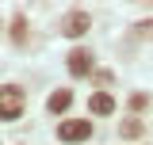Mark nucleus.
<instances>
[{"label": "nucleus", "mask_w": 153, "mask_h": 145, "mask_svg": "<svg viewBox=\"0 0 153 145\" xmlns=\"http://www.w3.org/2000/svg\"><path fill=\"white\" fill-rule=\"evenodd\" d=\"M92 69H96V57H92V50H84V46L69 50V72H73V76H88Z\"/></svg>", "instance_id": "obj_3"}, {"label": "nucleus", "mask_w": 153, "mask_h": 145, "mask_svg": "<svg viewBox=\"0 0 153 145\" xmlns=\"http://www.w3.org/2000/svg\"><path fill=\"white\" fill-rule=\"evenodd\" d=\"M123 138H126V141L142 138V122H138V118H123Z\"/></svg>", "instance_id": "obj_8"}, {"label": "nucleus", "mask_w": 153, "mask_h": 145, "mask_svg": "<svg viewBox=\"0 0 153 145\" xmlns=\"http://www.w3.org/2000/svg\"><path fill=\"white\" fill-rule=\"evenodd\" d=\"M23 103H27V95L19 84H4L0 88V118L4 122H16L19 115H23Z\"/></svg>", "instance_id": "obj_1"}, {"label": "nucleus", "mask_w": 153, "mask_h": 145, "mask_svg": "<svg viewBox=\"0 0 153 145\" xmlns=\"http://www.w3.org/2000/svg\"><path fill=\"white\" fill-rule=\"evenodd\" d=\"M115 111V99L107 95V92H96V95H88V115H111Z\"/></svg>", "instance_id": "obj_6"}, {"label": "nucleus", "mask_w": 153, "mask_h": 145, "mask_svg": "<svg viewBox=\"0 0 153 145\" xmlns=\"http://www.w3.org/2000/svg\"><path fill=\"white\" fill-rule=\"evenodd\" d=\"M69 107H73V92L69 88H57L54 95L46 99V111H50V115H65Z\"/></svg>", "instance_id": "obj_5"}, {"label": "nucleus", "mask_w": 153, "mask_h": 145, "mask_svg": "<svg viewBox=\"0 0 153 145\" xmlns=\"http://www.w3.org/2000/svg\"><path fill=\"white\" fill-rule=\"evenodd\" d=\"M57 138L61 141H88L92 138V122L88 118H69V122L57 126Z\"/></svg>", "instance_id": "obj_2"}, {"label": "nucleus", "mask_w": 153, "mask_h": 145, "mask_svg": "<svg viewBox=\"0 0 153 145\" xmlns=\"http://www.w3.org/2000/svg\"><path fill=\"white\" fill-rule=\"evenodd\" d=\"M12 38H16V46H23V42H27V19H23V16L12 19Z\"/></svg>", "instance_id": "obj_7"}, {"label": "nucleus", "mask_w": 153, "mask_h": 145, "mask_svg": "<svg viewBox=\"0 0 153 145\" xmlns=\"http://www.w3.org/2000/svg\"><path fill=\"white\" fill-rule=\"evenodd\" d=\"M88 27H92V19L84 16V12H69V16L61 19V35H69V38H80Z\"/></svg>", "instance_id": "obj_4"}]
</instances>
